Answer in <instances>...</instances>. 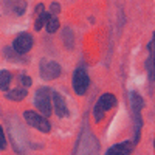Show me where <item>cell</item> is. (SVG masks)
<instances>
[{
  "instance_id": "obj_1",
  "label": "cell",
  "mask_w": 155,
  "mask_h": 155,
  "mask_svg": "<svg viewBox=\"0 0 155 155\" xmlns=\"http://www.w3.org/2000/svg\"><path fill=\"white\" fill-rule=\"evenodd\" d=\"M116 106V98L115 95L112 93H104L95 104V110H93V116H95V121L96 123H101L102 120H104L106 113L113 109Z\"/></svg>"
},
{
  "instance_id": "obj_2",
  "label": "cell",
  "mask_w": 155,
  "mask_h": 155,
  "mask_svg": "<svg viewBox=\"0 0 155 155\" xmlns=\"http://www.w3.org/2000/svg\"><path fill=\"white\" fill-rule=\"evenodd\" d=\"M34 106L41 110L44 116L51 115V112H53V107H51V90L48 87L37 88V92L34 95Z\"/></svg>"
},
{
  "instance_id": "obj_3",
  "label": "cell",
  "mask_w": 155,
  "mask_h": 155,
  "mask_svg": "<svg viewBox=\"0 0 155 155\" xmlns=\"http://www.w3.org/2000/svg\"><path fill=\"white\" fill-rule=\"evenodd\" d=\"M90 85V79H88V74L85 71L84 67H78L73 73V90L76 95H85L87 93V88Z\"/></svg>"
},
{
  "instance_id": "obj_4",
  "label": "cell",
  "mask_w": 155,
  "mask_h": 155,
  "mask_svg": "<svg viewBox=\"0 0 155 155\" xmlns=\"http://www.w3.org/2000/svg\"><path fill=\"white\" fill-rule=\"evenodd\" d=\"M23 118H25V121H27L31 127L37 129V130H41L44 134H48L51 130V126H50V123H48V120L45 118V116L39 115V113H36L33 110L23 112Z\"/></svg>"
},
{
  "instance_id": "obj_5",
  "label": "cell",
  "mask_w": 155,
  "mask_h": 155,
  "mask_svg": "<svg viewBox=\"0 0 155 155\" xmlns=\"http://www.w3.org/2000/svg\"><path fill=\"white\" fill-rule=\"evenodd\" d=\"M39 74H41V78L45 79V81L56 79V78L61 74V65L54 61L42 59L41 64H39Z\"/></svg>"
},
{
  "instance_id": "obj_6",
  "label": "cell",
  "mask_w": 155,
  "mask_h": 155,
  "mask_svg": "<svg viewBox=\"0 0 155 155\" xmlns=\"http://www.w3.org/2000/svg\"><path fill=\"white\" fill-rule=\"evenodd\" d=\"M130 102H132V110L135 116V141L140 138V129H141V109H143V99L138 96L135 92L130 93Z\"/></svg>"
},
{
  "instance_id": "obj_7",
  "label": "cell",
  "mask_w": 155,
  "mask_h": 155,
  "mask_svg": "<svg viewBox=\"0 0 155 155\" xmlns=\"http://www.w3.org/2000/svg\"><path fill=\"white\" fill-rule=\"evenodd\" d=\"M31 48H33V37H31V34H28V33L19 34V36L14 39V42H12V50H14L17 54L28 53Z\"/></svg>"
},
{
  "instance_id": "obj_8",
  "label": "cell",
  "mask_w": 155,
  "mask_h": 155,
  "mask_svg": "<svg viewBox=\"0 0 155 155\" xmlns=\"http://www.w3.org/2000/svg\"><path fill=\"white\" fill-rule=\"evenodd\" d=\"M51 98H53L51 107L54 109V112H56V115L59 116V118H65V116H68V109H67V104H65V99L61 96V93L53 92L51 93Z\"/></svg>"
},
{
  "instance_id": "obj_9",
  "label": "cell",
  "mask_w": 155,
  "mask_h": 155,
  "mask_svg": "<svg viewBox=\"0 0 155 155\" xmlns=\"http://www.w3.org/2000/svg\"><path fill=\"white\" fill-rule=\"evenodd\" d=\"M132 150H134V143H130V141H121V143L107 149L106 155H132Z\"/></svg>"
},
{
  "instance_id": "obj_10",
  "label": "cell",
  "mask_w": 155,
  "mask_h": 155,
  "mask_svg": "<svg viewBox=\"0 0 155 155\" xmlns=\"http://www.w3.org/2000/svg\"><path fill=\"white\" fill-rule=\"evenodd\" d=\"M5 3H6V6H8L12 12H16L17 16L23 14L25 8H27L25 0H5Z\"/></svg>"
},
{
  "instance_id": "obj_11",
  "label": "cell",
  "mask_w": 155,
  "mask_h": 155,
  "mask_svg": "<svg viewBox=\"0 0 155 155\" xmlns=\"http://www.w3.org/2000/svg\"><path fill=\"white\" fill-rule=\"evenodd\" d=\"M45 27H47V33L53 34L59 30V19L53 14H50L48 12V17H47V22H45Z\"/></svg>"
},
{
  "instance_id": "obj_12",
  "label": "cell",
  "mask_w": 155,
  "mask_h": 155,
  "mask_svg": "<svg viewBox=\"0 0 155 155\" xmlns=\"http://www.w3.org/2000/svg\"><path fill=\"white\" fill-rule=\"evenodd\" d=\"M11 79H12V76H11V73L8 70H2V71H0V90L8 92Z\"/></svg>"
},
{
  "instance_id": "obj_13",
  "label": "cell",
  "mask_w": 155,
  "mask_h": 155,
  "mask_svg": "<svg viewBox=\"0 0 155 155\" xmlns=\"http://www.w3.org/2000/svg\"><path fill=\"white\" fill-rule=\"evenodd\" d=\"M27 95H28L27 88H16V90H11V92H6V98L11 101H22Z\"/></svg>"
},
{
  "instance_id": "obj_14",
  "label": "cell",
  "mask_w": 155,
  "mask_h": 155,
  "mask_svg": "<svg viewBox=\"0 0 155 155\" xmlns=\"http://www.w3.org/2000/svg\"><path fill=\"white\" fill-rule=\"evenodd\" d=\"M47 17H48V12H45V11H42V12L37 14V19H36V23H34V30L36 31H41V28L45 27Z\"/></svg>"
},
{
  "instance_id": "obj_15",
  "label": "cell",
  "mask_w": 155,
  "mask_h": 155,
  "mask_svg": "<svg viewBox=\"0 0 155 155\" xmlns=\"http://www.w3.org/2000/svg\"><path fill=\"white\" fill-rule=\"evenodd\" d=\"M146 67H147V73H149V79L153 82V56H149Z\"/></svg>"
},
{
  "instance_id": "obj_16",
  "label": "cell",
  "mask_w": 155,
  "mask_h": 155,
  "mask_svg": "<svg viewBox=\"0 0 155 155\" xmlns=\"http://www.w3.org/2000/svg\"><path fill=\"white\" fill-rule=\"evenodd\" d=\"M20 82H22L23 88H27V87H30V85L33 84L31 78H30V76H27V74H20Z\"/></svg>"
},
{
  "instance_id": "obj_17",
  "label": "cell",
  "mask_w": 155,
  "mask_h": 155,
  "mask_svg": "<svg viewBox=\"0 0 155 155\" xmlns=\"http://www.w3.org/2000/svg\"><path fill=\"white\" fill-rule=\"evenodd\" d=\"M5 149H6V138H5L2 126H0V150H5Z\"/></svg>"
},
{
  "instance_id": "obj_18",
  "label": "cell",
  "mask_w": 155,
  "mask_h": 155,
  "mask_svg": "<svg viewBox=\"0 0 155 155\" xmlns=\"http://www.w3.org/2000/svg\"><path fill=\"white\" fill-rule=\"evenodd\" d=\"M51 14H53V16H56L58 14V12L61 11V8H59V3H51Z\"/></svg>"
}]
</instances>
